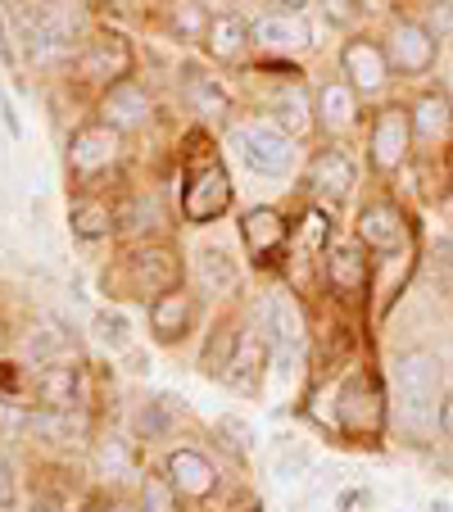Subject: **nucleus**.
<instances>
[{"instance_id":"nucleus-14","label":"nucleus","mask_w":453,"mask_h":512,"mask_svg":"<svg viewBox=\"0 0 453 512\" xmlns=\"http://www.w3.org/2000/svg\"><path fill=\"white\" fill-rule=\"evenodd\" d=\"M164 476H168V485L182 494V503H209L222 485L218 467H213L200 449H168Z\"/></svg>"},{"instance_id":"nucleus-19","label":"nucleus","mask_w":453,"mask_h":512,"mask_svg":"<svg viewBox=\"0 0 453 512\" xmlns=\"http://www.w3.org/2000/svg\"><path fill=\"white\" fill-rule=\"evenodd\" d=\"M313 109H318V127H322V132H327V136H345V132H354V127H358L363 96H358L345 78H331V82H322V87H318Z\"/></svg>"},{"instance_id":"nucleus-36","label":"nucleus","mask_w":453,"mask_h":512,"mask_svg":"<svg viewBox=\"0 0 453 512\" xmlns=\"http://www.w3.org/2000/svg\"><path fill=\"white\" fill-rule=\"evenodd\" d=\"M14 499H19V476L10 458H0V508H14Z\"/></svg>"},{"instance_id":"nucleus-7","label":"nucleus","mask_w":453,"mask_h":512,"mask_svg":"<svg viewBox=\"0 0 453 512\" xmlns=\"http://www.w3.org/2000/svg\"><path fill=\"white\" fill-rule=\"evenodd\" d=\"M227 209H232V177H227V168H222L218 159H209V164H200L186 177L182 218L191 227H209V223H218Z\"/></svg>"},{"instance_id":"nucleus-44","label":"nucleus","mask_w":453,"mask_h":512,"mask_svg":"<svg viewBox=\"0 0 453 512\" xmlns=\"http://www.w3.org/2000/svg\"><path fill=\"white\" fill-rule=\"evenodd\" d=\"M449 358H453V345H449Z\"/></svg>"},{"instance_id":"nucleus-32","label":"nucleus","mask_w":453,"mask_h":512,"mask_svg":"<svg viewBox=\"0 0 453 512\" xmlns=\"http://www.w3.org/2000/svg\"><path fill=\"white\" fill-rule=\"evenodd\" d=\"M213 14H204L200 0H173V28L182 32V37L191 41H204V32H209Z\"/></svg>"},{"instance_id":"nucleus-23","label":"nucleus","mask_w":453,"mask_h":512,"mask_svg":"<svg viewBox=\"0 0 453 512\" xmlns=\"http://www.w3.org/2000/svg\"><path fill=\"white\" fill-rule=\"evenodd\" d=\"M32 399L41 408H78L82 404V368L78 363H41L32 372Z\"/></svg>"},{"instance_id":"nucleus-21","label":"nucleus","mask_w":453,"mask_h":512,"mask_svg":"<svg viewBox=\"0 0 453 512\" xmlns=\"http://www.w3.org/2000/svg\"><path fill=\"white\" fill-rule=\"evenodd\" d=\"M327 286L336 290V295H345V300H354V295H363L367 286V245L358 241H331L327 245Z\"/></svg>"},{"instance_id":"nucleus-41","label":"nucleus","mask_w":453,"mask_h":512,"mask_svg":"<svg viewBox=\"0 0 453 512\" xmlns=\"http://www.w3.org/2000/svg\"><path fill=\"white\" fill-rule=\"evenodd\" d=\"M431 512H453V503H444V499H435V503H431Z\"/></svg>"},{"instance_id":"nucleus-8","label":"nucleus","mask_w":453,"mask_h":512,"mask_svg":"<svg viewBox=\"0 0 453 512\" xmlns=\"http://www.w3.org/2000/svg\"><path fill=\"white\" fill-rule=\"evenodd\" d=\"M408 155H413V118H408V109L399 105L376 109L372 136H367V164L376 173H399L408 164Z\"/></svg>"},{"instance_id":"nucleus-6","label":"nucleus","mask_w":453,"mask_h":512,"mask_svg":"<svg viewBox=\"0 0 453 512\" xmlns=\"http://www.w3.org/2000/svg\"><path fill=\"white\" fill-rule=\"evenodd\" d=\"M64 164H68V177L78 186L100 182L105 173H114V168L123 164V132H114V127L100 123V118L87 127H78V132L68 136Z\"/></svg>"},{"instance_id":"nucleus-3","label":"nucleus","mask_w":453,"mask_h":512,"mask_svg":"<svg viewBox=\"0 0 453 512\" xmlns=\"http://www.w3.org/2000/svg\"><path fill=\"white\" fill-rule=\"evenodd\" d=\"M336 426L345 440H376L386 431V395L372 372H349L345 386L336 390Z\"/></svg>"},{"instance_id":"nucleus-18","label":"nucleus","mask_w":453,"mask_h":512,"mask_svg":"<svg viewBox=\"0 0 453 512\" xmlns=\"http://www.w3.org/2000/svg\"><path fill=\"white\" fill-rule=\"evenodd\" d=\"M268 336L263 331H241V340H236L232 349V363H227V372H222V381L236 390V395H259L263 386V368H268Z\"/></svg>"},{"instance_id":"nucleus-12","label":"nucleus","mask_w":453,"mask_h":512,"mask_svg":"<svg viewBox=\"0 0 453 512\" xmlns=\"http://www.w3.org/2000/svg\"><path fill=\"white\" fill-rule=\"evenodd\" d=\"M358 182V164L340 150V145H322L318 155L309 159V173H304V186H309V195L318 204H340L349 200V191H354Z\"/></svg>"},{"instance_id":"nucleus-33","label":"nucleus","mask_w":453,"mask_h":512,"mask_svg":"<svg viewBox=\"0 0 453 512\" xmlns=\"http://www.w3.org/2000/svg\"><path fill=\"white\" fill-rule=\"evenodd\" d=\"M191 105H195V114H204V118H222L227 114V91L213 78H191Z\"/></svg>"},{"instance_id":"nucleus-25","label":"nucleus","mask_w":453,"mask_h":512,"mask_svg":"<svg viewBox=\"0 0 453 512\" xmlns=\"http://www.w3.org/2000/svg\"><path fill=\"white\" fill-rule=\"evenodd\" d=\"M250 46H254V32L241 14H213L209 32H204V50H209L218 64H236V59H245Z\"/></svg>"},{"instance_id":"nucleus-13","label":"nucleus","mask_w":453,"mask_h":512,"mask_svg":"<svg viewBox=\"0 0 453 512\" xmlns=\"http://www.w3.org/2000/svg\"><path fill=\"white\" fill-rule=\"evenodd\" d=\"M386 55H390V68H399L404 78H422V73H431L435 55H440V41H435V32L426 28V23L399 19L395 28H390Z\"/></svg>"},{"instance_id":"nucleus-42","label":"nucleus","mask_w":453,"mask_h":512,"mask_svg":"<svg viewBox=\"0 0 453 512\" xmlns=\"http://www.w3.org/2000/svg\"><path fill=\"white\" fill-rule=\"evenodd\" d=\"M444 213H449V218H453V191H449V200H444Z\"/></svg>"},{"instance_id":"nucleus-2","label":"nucleus","mask_w":453,"mask_h":512,"mask_svg":"<svg viewBox=\"0 0 453 512\" xmlns=\"http://www.w3.org/2000/svg\"><path fill=\"white\" fill-rule=\"evenodd\" d=\"M19 32L28 41L32 59L55 64V59H68L78 46V14L59 5V0H32V5H19Z\"/></svg>"},{"instance_id":"nucleus-27","label":"nucleus","mask_w":453,"mask_h":512,"mask_svg":"<svg viewBox=\"0 0 453 512\" xmlns=\"http://www.w3.org/2000/svg\"><path fill=\"white\" fill-rule=\"evenodd\" d=\"M272 123H277L281 132H290L295 141L309 132V127H318V109H313V96H309L304 82H290V87L277 96V105H272Z\"/></svg>"},{"instance_id":"nucleus-31","label":"nucleus","mask_w":453,"mask_h":512,"mask_svg":"<svg viewBox=\"0 0 453 512\" xmlns=\"http://www.w3.org/2000/svg\"><path fill=\"white\" fill-rule=\"evenodd\" d=\"M136 512H182V494L168 485L164 472L141 476V499H136Z\"/></svg>"},{"instance_id":"nucleus-29","label":"nucleus","mask_w":453,"mask_h":512,"mask_svg":"<svg viewBox=\"0 0 453 512\" xmlns=\"http://www.w3.org/2000/svg\"><path fill=\"white\" fill-rule=\"evenodd\" d=\"M195 277H200V286L209 290V295H232V290L241 286V268H236V259L227 250H218V245L200 250V259H195Z\"/></svg>"},{"instance_id":"nucleus-1","label":"nucleus","mask_w":453,"mask_h":512,"mask_svg":"<svg viewBox=\"0 0 453 512\" xmlns=\"http://www.w3.org/2000/svg\"><path fill=\"white\" fill-rule=\"evenodd\" d=\"M395 399H399V422L408 431H426V426L440 422L444 368L431 349H404L395 358Z\"/></svg>"},{"instance_id":"nucleus-9","label":"nucleus","mask_w":453,"mask_h":512,"mask_svg":"<svg viewBox=\"0 0 453 512\" xmlns=\"http://www.w3.org/2000/svg\"><path fill=\"white\" fill-rule=\"evenodd\" d=\"M132 68H136V55L123 32H96L91 41H82V55H78L82 82H96V87L109 91L132 78Z\"/></svg>"},{"instance_id":"nucleus-30","label":"nucleus","mask_w":453,"mask_h":512,"mask_svg":"<svg viewBox=\"0 0 453 512\" xmlns=\"http://www.w3.org/2000/svg\"><path fill=\"white\" fill-rule=\"evenodd\" d=\"M155 223H159V200L155 195H127V200L118 204V232L141 236Z\"/></svg>"},{"instance_id":"nucleus-10","label":"nucleus","mask_w":453,"mask_h":512,"mask_svg":"<svg viewBox=\"0 0 453 512\" xmlns=\"http://www.w3.org/2000/svg\"><path fill=\"white\" fill-rule=\"evenodd\" d=\"M263 336L268 345L281 354V363L304 354L309 345V322H304V309L290 290H268V300H263Z\"/></svg>"},{"instance_id":"nucleus-20","label":"nucleus","mask_w":453,"mask_h":512,"mask_svg":"<svg viewBox=\"0 0 453 512\" xmlns=\"http://www.w3.org/2000/svg\"><path fill=\"white\" fill-rule=\"evenodd\" d=\"M191 327H195V295L186 286L168 290V295H159V300L150 304V336H155L159 345L186 340Z\"/></svg>"},{"instance_id":"nucleus-24","label":"nucleus","mask_w":453,"mask_h":512,"mask_svg":"<svg viewBox=\"0 0 453 512\" xmlns=\"http://www.w3.org/2000/svg\"><path fill=\"white\" fill-rule=\"evenodd\" d=\"M68 223H73L78 241H109V236H118V200H109V195H82L68 209Z\"/></svg>"},{"instance_id":"nucleus-35","label":"nucleus","mask_w":453,"mask_h":512,"mask_svg":"<svg viewBox=\"0 0 453 512\" xmlns=\"http://www.w3.org/2000/svg\"><path fill=\"white\" fill-rule=\"evenodd\" d=\"M213 431H218V435H232V440H227V445H232L236 449V454H241V449L245 445H250V422H241V417H218V426H213Z\"/></svg>"},{"instance_id":"nucleus-43","label":"nucleus","mask_w":453,"mask_h":512,"mask_svg":"<svg viewBox=\"0 0 453 512\" xmlns=\"http://www.w3.org/2000/svg\"><path fill=\"white\" fill-rule=\"evenodd\" d=\"M245 512H263V508H259V503H254V508H245Z\"/></svg>"},{"instance_id":"nucleus-28","label":"nucleus","mask_w":453,"mask_h":512,"mask_svg":"<svg viewBox=\"0 0 453 512\" xmlns=\"http://www.w3.org/2000/svg\"><path fill=\"white\" fill-rule=\"evenodd\" d=\"M28 426H32V435H41L50 445H73V440L87 435V417L78 408H41V413L28 417Z\"/></svg>"},{"instance_id":"nucleus-11","label":"nucleus","mask_w":453,"mask_h":512,"mask_svg":"<svg viewBox=\"0 0 453 512\" xmlns=\"http://www.w3.org/2000/svg\"><path fill=\"white\" fill-rule=\"evenodd\" d=\"M340 73H345V82L358 91V96H381V91L390 87V55L381 41L372 37H349L345 50H340Z\"/></svg>"},{"instance_id":"nucleus-16","label":"nucleus","mask_w":453,"mask_h":512,"mask_svg":"<svg viewBox=\"0 0 453 512\" xmlns=\"http://www.w3.org/2000/svg\"><path fill=\"white\" fill-rule=\"evenodd\" d=\"M100 123H109L114 132H145V127L155 123V100H150V91L141 87L136 78L118 82V87H109L105 96H100Z\"/></svg>"},{"instance_id":"nucleus-34","label":"nucleus","mask_w":453,"mask_h":512,"mask_svg":"<svg viewBox=\"0 0 453 512\" xmlns=\"http://www.w3.org/2000/svg\"><path fill=\"white\" fill-rule=\"evenodd\" d=\"M96 331H100V340H105V345H127V318H123V313L105 309L96 318Z\"/></svg>"},{"instance_id":"nucleus-17","label":"nucleus","mask_w":453,"mask_h":512,"mask_svg":"<svg viewBox=\"0 0 453 512\" xmlns=\"http://www.w3.org/2000/svg\"><path fill=\"white\" fill-rule=\"evenodd\" d=\"M241 241L254 263H272L290 245V223L272 204H259V209H250L241 218Z\"/></svg>"},{"instance_id":"nucleus-15","label":"nucleus","mask_w":453,"mask_h":512,"mask_svg":"<svg viewBox=\"0 0 453 512\" xmlns=\"http://www.w3.org/2000/svg\"><path fill=\"white\" fill-rule=\"evenodd\" d=\"M408 232H413V227H408L404 209H399V204H390V200L363 204V209H358V218H354V236L367 245V250H381V254L404 250Z\"/></svg>"},{"instance_id":"nucleus-5","label":"nucleus","mask_w":453,"mask_h":512,"mask_svg":"<svg viewBox=\"0 0 453 512\" xmlns=\"http://www.w3.org/2000/svg\"><path fill=\"white\" fill-rule=\"evenodd\" d=\"M177 286H182V259H177L173 245L145 241L123 259V290L132 300L155 304L159 295H168V290H177Z\"/></svg>"},{"instance_id":"nucleus-39","label":"nucleus","mask_w":453,"mask_h":512,"mask_svg":"<svg viewBox=\"0 0 453 512\" xmlns=\"http://www.w3.org/2000/svg\"><path fill=\"white\" fill-rule=\"evenodd\" d=\"M82 512H136V508H127V503H91V508H82Z\"/></svg>"},{"instance_id":"nucleus-26","label":"nucleus","mask_w":453,"mask_h":512,"mask_svg":"<svg viewBox=\"0 0 453 512\" xmlns=\"http://www.w3.org/2000/svg\"><path fill=\"white\" fill-rule=\"evenodd\" d=\"M408 118H413V141H422V145H440V141H449V132H453V105L440 91H426V96L408 109Z\"/></svg>"},{"instance_id":"nucleus-40","label":"nucleus","mask_w":453,"mask_h":512,"mask_svg":"<svg viewBox=\"0 0 453 512\" xmlns=\"http://www.w3.org/2000/svg\"><path fill=\"white\" fill-rule=\"evenodd\" d=\"M281 5H286L290 14H299V10H304V5H313V0H281Z\"/></svg>"},{"instance_id":"nucleus-38","label":"nucleus","mask_w":453,"mask_h":512,"mask_svg":"<svg viewBox=\"0 0 453 512\" xmlns=\"http://www.w3.org/2000/svg\"><path fill=\"white\" fill-rule=\"evenodd\" d=\"M440 431L453 435V390H444V399H440Z\"/></svg>"},{"instance_id":"nucleus-37","label":"nucleus","mask_w":453,"mask_h":512,"mask_svg":"<svg viewBox=\"0 0 453 512\" xmlns=\"http://www.w3.org/2000/svg\"><path fill=\"white\" fill-rule=\"evenodd\" d=\"M322 10H327L331 23H349L354 10H358V0H322Z\"/></svg>"},{"instance_id":"nucleus-22","label":"nucleus","mask_w":453,"mask_h":512,"mask_svg":"<svg viewBox=\"0 0 453 512\" xmlns=\"http://www.w3.org/2000/svg\"><path fill=\"white\" fill-rule=\"evenodd\" d=\"M254 32V46L272 50V55H299V50H309L313 46V32L309 23L299 19V14L281 10V14H263V19L250 23Z\"/></svg>"},{"instance_id":"nucleus-4","label":"nucleus","mask_w":453,"mask_h":512,"mask_svg":"<svg viewBox=\"0 0 453 512\" xmlns=\"http://www.w3.org/2000/svg\"><path fill=\"white\" fill-rule=\"evenodd\" d=\"M232 145L236 155H241V164L250 168V173L259 177H281L295 168V136L281 132L272 118H250V123H241L232 132Z\"/></svg>"}]
</instances>
